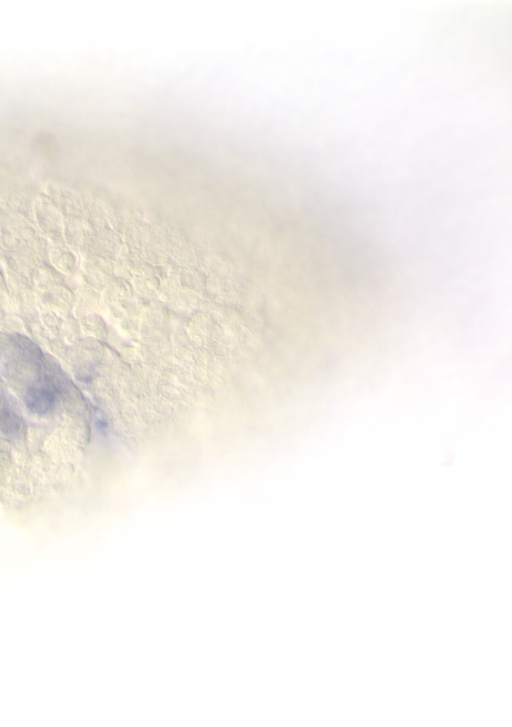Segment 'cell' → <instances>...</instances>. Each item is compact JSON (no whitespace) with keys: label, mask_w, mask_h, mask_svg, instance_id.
<instances>
[{"label":"cell","mask_w":512,"mask_h":727,"mask_svg":"<svg viewBox=\"0 0 512 727\" xmlns=\"http://www.w3.org/2000/svg\"><path fill=\"white\" fill-rule=\"evenodd\" d=\"M85 404L46 355L0 339V507L26 520L64 498L88 443Z\"/></svg>","instance_id":"6da1fadb"}]
</instances>
